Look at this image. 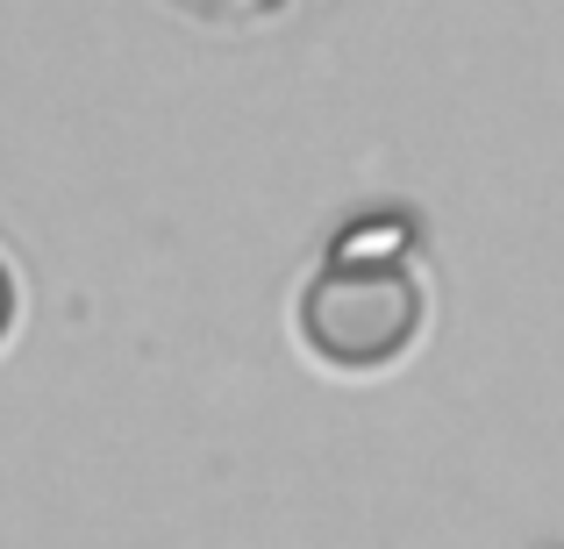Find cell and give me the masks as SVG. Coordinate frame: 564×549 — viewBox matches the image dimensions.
<instances>
[{
  "mask_svg": "<svg viewBox=\"0 0 564 549\" xmlns=\"http://www.w3.org/2000/svg\"><path fill=\"white\" fill-rule=\"evenodd\" d=\"M301 336L336 371H379L422 336V286L408 257L336 250L301 293Z\"/></svg>",
  "mask_w": 564,
  "mask_h": 549,
  "instance_id": "cell-1",
  "label": "cell"
},
{
  "mask_svg": "<svg viewBox=\"0 0 564 549\" xmlns=\"http://www.w3.org/2000/svg\"><path fill=\"white\" fill-rule=\"evenodd\" d=\"M14 329V278H8V264H0V336Z\"/></svg>",
  "mask_w": 564,
  "mask_h": 549,
  "instance_id": "cell-2",
  "label": "cell"
}]
</instances>
